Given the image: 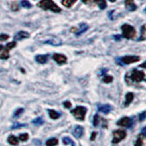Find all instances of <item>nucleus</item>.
Listing matches in <instances>:
<instances>
[{
  "label": "nucleus",
  "instance_id": "1",
  "mask_svg": "<svg viewBox=\"0 0 146 146\" xmlns=\"http://www.w3.org/2000/svg\"><path fill=\"white\" fill-rule=\"evenodd\" d=\"M38 6L40 8L45 9V10H51L55 13H58L61 11L60 7H58L56 3L53 2L52 0H42L38 4Z\"/></svg>",
  "mask_w": 146,
  "mask_h": 146
},
{
  "label": "nucleus",
  "instance_id": "2",
  "mask_svg": "<svg viewBox=\"0 0 146 146\" xmlns=\"http://www.w3.org/2000/svg\"><path fill=\"white\" fill-rule=\"evenodd\" d=\"M121 30H122V36L127 39H131L135 36L136 30L132 26L129 24H124L121 26Z\"/></svg>",
  "mask_w": 146,
  "mask_h": 146
},
{
  "label": "nucleus",
  "instance_id": "3",
  "mask_svg": "<svg viewBox=\"0 0 146 146\" xmlns=\"http://www.w3.org/2000/svg\"><path fill=\"white\" fill-rule=\"evenodd\" d=\"M71 113L74 115V117L77 120L83 121L87 113V108L84 106H78L73 111H71Z\"/></svg>",
  "mask_w": 146,
  "mask_h": 146
},
{
  "label": "nucleus",
  "instance_id": "4",
  "mask_svg": "<svg viewBox=\"0 0 146 146\" xmlns=\"http://www.w3.org/2000/svg\"><path fill=\"white\" fill-rule=\"evenodd\" d=\"M127 135L125 131L122 130H117L113 131V140H112V143H119L120 141H121L123 139L125 138Z\"/></svg>",
  "mask_w": 146,
  "mask_h": 146
},
{
  "label": "nucleus",
  "instance_id": "5",
  "mask_svg": "<svg viewBox=\"0 0 146 146\" xmlns=\"http://www.w3.org/2000/svg\"><path fill=\"white\" fill-rule=\"evenodd\" d=\"M144 78H145V74L143 71L133 70L131 74V79L136 82H141V81L144 80Z\"/></svg>",
  "mask_w": 146,
  "mask_h": 146
},
{
  "label": "nucleus",
  "instance_id": "6",
  "mask_svg": "<svg viewBox=\"0 0 146 146\" xmlns=\"http://www.w3.org/2000/svg\"><path fill=\"white\" fill-rule=\"evenodd\" d=\"M140 59H141V58L139 56H125V57H122L121 58H120V60L121 61V63L129 65V64L139 61Z\"/></svg>",
  "mask_w": 146,
  "mask_h": 146
},
{
  "label": "nucleus",
  "instance_id": "7",
  "mask_svg": "<svg viewBox=\"0 0 146 146\" xmlns=\"http://www.w3.org/2000/svg\"><path fill=\"white\" fill-rule=\"evenodd\" d=\"M117 125L130 128L132 125V120H131V118H129V117H123V118H121V120L117 122Z\"/></svg>",
  "mask_w": 146,
  "mask_h": 146
},
{
  "label": "nucleus",
  "instance_id": "8",
  "mask_svg": "<svg viewBox=\"0 0 146 146\" xmlns=\"http://www.w3.org/2000/svg\"><path fill=\"white\" fill-rule=\"evenodd\" d=\"M53 58H54L55 61L58 62V64H60V65H62V64H65L67 62V57L64 56L63 54L55 53L53 55Z\"/></svg>",
  "mask_w": 146,
  "mask_h": 146
},
{
  "label": "nucleus",
  "instance_id": "9",
  "mask_svg": "<svg viewBox=\"0 0 146 146\" xmlns=\"http://www.w3.org/2000/svg\"><path fill=\"white\" fill-rule=\"evenodd\" d=\"M83 133H84L83 127L80 126V125L76 126L74 129H73V131H72V134L74 135V137H76V138H78V139L83 136Z\"/></svg>",
  "mask_w": 146,
  "mask_h": 146
},
{
  "label": "nucleus",
  "instance_id": "10",
  "mask_svg": "<svg viewBox=\"0 0 146 146\" xmlns=\"http://www.w3.org/2000/svg\"><path fill=\"white\" fill-rule=\"evenodd\" d=\"M29 38V34L27 33V31H19L14 36V41L15 40H22V39H25Z\"/></svg>",
  "mask_w": 146,
  "mask_h": 146
},
{
  "label": "nucleus",
  "instance_id": "11",
  "mask_svg": "<svg viewBox=\"0 0 146 146\" xmlns=\"http://www.w3.org/2000/svg\"><path fill=\"white\" fill-rule=\"evenodd\" d=\"M99 111L102 112L104 114H108L110 111H111V106L109 104H103V105H99L98 106Z\"/></svg>",
  "mask_w": 146,
  "mask_h": 146
},
{
  "label": "nucleus",
  "instance_id": "12",
  "mask_svg": "<svg viewBox=\"0 0 146 146\" xmlns=\"http://www.w3.org/2000/svg\"><path fill=\"white\" fill-rule=\"evenodd\" d=\"M125 5H126V8L129 11L136 10V6H135L133 0H125Z\"/></svg>",
  "mask_w": 146,
  "mask_h": 146
},
{
  "label": "nucleus",
  "instance_id": "13",
  "mask_svg": "<svg viewBox=\"0 0 146 146\" xmlns=\"http://www.w3.org/2000/svg\"><path fill=\"white\" fill-rule=\"evenodd\" d=\"M48 55H38V56H36L35 58L36 61L40 64H45L48 61Z\"/></svg>",
  "mask_w": 146,
  "mask_h": 146
},
{
  "label": "nucleus",
  "instance_id": "14",
  "mask_svg": "<svg viewBox=\"0 0 146 146\" xmlns=\"http://www.w3.org/2000/svg\"><path fill=\"white\" fill-rule=\"evenodd\" d=\"M88 27H89V26L87 25V24H85V23H82V24H80V27H79V30H76L75 31L76 36L81 35L82 33H83V32H85L87 29H88Z\"/></svg>",
  "mask_w": 146,
  "mask_h": 146
},
{
  "label": "nucleus",
  "instance_id": "15",
  "mask_svg": "<svg viewBox=\"0 0 146 146\" xmlns=\"http://www.w3.org/2000/svg\"><path fill=\"white\" fill-rule=\"evenodd\" d=\"M7 141H8V143H9V144H11V145H17V144H18V141H19V140H18V138H17L16 136L10 135V136L8 137Z\"/></svg>",
  "mask_w": 146,
  "mask_h": 146
},
{
  "label": "nucleus",
  "instance_id": "16",
  "mask_svg": "<svg viewBox=\"0 0 146 146\" xmlns=\"http://www.w3.org/2000/svg\"><path fill=\"white\" fill-rule=\"evenodd\" d=\"M48 114H49V117L53 119V120H57V119L60 117V113L57 112L56 111H54V110H48Z\"/></svg>",
  "mask_w": 146,
  "mask_h": 146
},
{
  "label": "nucleus",
  "instance_id": "17",
  "mask_svg": "<svg viewBox=\"0 0 146 146\" xmlns=\"http://www.w3.org/2000/svg\"><path fill=\"white\" fill-rule=\"evenodd\" d=\"M133 98H134V95H133V93H131V92H128L127 94H126V97H125V99H126V100H125V106H128L131 102H132V100H133Z\"/></svg>",
  "mask_w": 146,
  "mask_h": 146
},
{
  "label": "nucleus",
  "instance_id": "18",
  "mask_svg": "<svg viewBox=\"0 0 146 146\" xmlns=\"http://www.w3.org/2000/svg\"><path fill=\"white\" fill-rule=\"evenodd\" d=\"M58 144V140L56 138H51L48 139L46 141V146H56Z\"/></svg>",
  "mask_w": 146,
  "mask_h": 146
},
{
  "label": "nucleus",
  "instance_id": "19",
  "mask_svg": "<svg viewBox=\"0 0 146 146\" xmlns=\"http://www.w3.org/2000/svg\"><path fill=\"white\" fill-rule=\"evenodd\" d=\"M44 43L46 44H49V45H53V46H60L62 42L59 39H52V40H47L45 41Z\"/></svg>",
  "mask_w": 146,
  "mask_h": 146
},
{
  "label": "nucleus",
  "instance_id": "20",
  "mask_svg": "<svg viewBox=\"0 0 146 146\" xmlns=\"http://www.w3.org/2000/svg\"><path fill=\"white\" fill-rule=\"evenodd\" d=\"M94 2L98 5L100 9H105L107 7V4L105 0H94Z\"/></svg>",
  "mask_w": 146,
  "mask_h": 146
},
{
  "label": "nucleus",
  "instance_id": "21",
  "mask_svg": "<svg viewBox=\"0 0 146 146\" xmlns=\"http://www.w3.org/2000/svg\"><path fill=\"white\" fill-rule=\"evenodd\" d=\"M77 0H62V5L66 7H71L72 5L74 4Z\"/></svg>",
  "mask_w": 146,
  "mask_h": 146
},
{
  "label": "nucleus",
  "instance_id": "22",
  "mask_svg": "<svg viewBox=\"0 0 146 146\" xmlns=\"http://www.w3.org/2000/svg\"><path fill=\"white\" fill-rule=\"evenodd\" d=\"M143 138H144L143 135H141V134L139 135L138 138H137V140H136V141H135L134 145L135 146H143Z\"/></svg>",
  "mask_w": 146,
  "mask_h": 146
},
{
  "label": "nucleus",
  "instance_id": "23",
  "mask_svg": "<svg viewBox=\"0 0 146 146\" xmlns=\"http://www.w3.org/2000/svg\"><path fill=\"white\" fill-rule=\"evenodd\" d=\"M63 143L65 145L71 144L72 146H75V143L70 138V137H64V138H63Z\"/></svg>",
  "mask_w": 146,
  "mask_h": 146
},
{
  "label": "nucleus",
  "instance_id": "24",
  "mask_svg": "<svg viewBox=\"0 0 146 146\" xmlns=\"http://www.w3.org/2000/svg\"><path fill=\"white\" fill-rule=\"evenodd\" d=\"M20 4H21V6L25 8H31L32 7V5L30 4L29 1H27V0H22V1L20 2Z\"/></svg>",
  "mask_w": 146,
  "mask_h": 146
},
{
  "label": "nucleus",
  "instance_id": "25",
  "mask_svg": "<svg viewBox=\"0 0 146 146\" xmlns=\"http://www.w3.org/2000/svg\"><path fill=\"white\" fill-rule=\"evenodd\" d=\"M32 122H33V124H36V125H41V124H43L44 121L41 117H38L36 119H35V120L32 121Z\"/></svg>",
  "mask_w": 146,
  "mask_h": 146
},
{
  "label": "nucleus",
  "instance_id": "26",
  "mask_svg": "<svg viewBox=\"0 0 146 146\" xmlns=\"http://www.w3.org/2000/svg\"><path fill=\"white\" fill-rule=\"evenodd\" d=\"M23 112H24V109H23V108H19V109H17L15 112H14V115L13 116H14V118H17L19 115H21Z\"/></svg>",
  "mask_w": 146,
  "mask_h": 146
},
{
  "label": "nucleus",
  "instance_id": "27",
  "mask_svg": "<svg viewBox=\"0 0 146 146\" xmlns=\"http://www.w3.org/2000/svg\"><path fill=\"white\" fill-rule=\"evenodd\" d=\"M146 36H145V25H143L141 27V38H139L140 41H143V40H145Z\"/></svg>",
  "mask_w": 146,
  "mask_h": 146
},
{
  "label": "nucleus",
  "instance_id": "28",
  "mask_svg": "<svg viewBox=\"0 0 146 146\" xmlns=\"http://www.w3.org/2000/svg\"><path fill=\"white\" fill-rule=\"evenodd\" d=\"M100 121V116L98 115V114H96V115L94 116V119H93V125H94L95 127H97V126L99 125Z\"/></svg>",
  "mask_w": 146,
  "mask_h": 146
},
{
  "label": "nucleus",
  "instance_id": "29",
  "mask_svg": "<svg viewBox=\"0 0 146 146\" xmlns=\"http://www.w3.org/2000/svg\"><path fill=\"white\" fill-rule=\"evenodd\" d=\"M102 80L105 83H110V82H111L113 80V78L111 76H104L102 78Z\"/></svg>",
  "mask_w": 146,
  "mask_h": 146
},
{
  "label": "nucleus",
  "instance_id": "30",
  "mask_svg": "<svg viewBox=\"0 0 146 146\" xmlns=\"http://www.w3.org/2000/svg\"><path fill=\"white\" fill-rule=\"evenodd\" d=\"M27 139H29V134L27 133H22L19 135V137H18V140H20L22 141H27Z\"/></svg>",
  "mask_w": 146,
  "mask_h": 146
},
{
  "label": "nucleus",
  "instance_id": "31",
  "mask_svg": "<svg viewBox=\"0 0 146 146\" xmlns=\"http://www.w3.org/2000/svg\"><path fill=\"white\" fill-rule=\"evenodd\" d=\"M16 45H17V44H16L15 41H13V42H10V43H7V46H6V48L9 51L10 49H12V48H15V47H16Z\"/></svg>",
  "mask_w": 146,
  "mask_h": 146
},
{
  "label": "nucleus",
  "instance_id": "32",
  "mask_svg": "<svg viewBox=\"0 0 146 146\" xmlns=\"http://www.w3.org/2000/svg\"><path fill=\"white\" fill-rule=\"evenodd\" d=\"M8 57H9V55H8V50L6 48V49H5L4 53L0 55V58H2V59H7V58H8Z\"/></svg>",
  "mask_w": 146,
  "mask_h": 146
},
{
  "label": "nucleus",
  "instance_id": "33",
  "mask_svg": "<svg viewBox=\"0 0 146 146\" xmlns=\"http://www.w3.org/2000/svg\"><path fill=\"white\" fill-rule=\"evenodd\" d=\"M18 8H19V7H18V5H17V2H13L11 4V9L13 11H17Z\"/></svg>",
  "mask_w": 146,
  "mask_h": 146
},
{
  "label": "nucleus",
  "instance_id": "34",
  "mask_svg": "<svg viewBox=\"0 0 146 146\" xmlns=\"http://www.w3.org/2000/svg\"><path fill=\"white\" fill-rule=\"evenodd\" d=\"M8 38H9V36L7 34H0V41H5L8 39Z\"/></svg>",
  "mask_w": 146,
  "mask_h": 146
},
{
  "label": "nucleus",
  "instance_id": "35",
  "mask_svg": "<svg viewBox=\"0 0 146 146\" xmlns=\"http://www.w3.org/2000/svg\"><path fill=\"white\" fill-rule=\"evenodd\" d=\"M25 124H22V123H15L13 126H12V129H17V128H21V127H24Z\"/></svg>",
  "mask_w": 146,
  "mask_h": 146
},
{
  "label": "nucleus",
  "instance_id": "36",
  "mask_svg": "<svg viewBox=\"0 0 146 146\" xmlns=\"http://www.w3.org/2000/svg\"><path fill=\"white\" fill-rule=\"evenodd\" d=\"M145 117H146V111L141 112V113L140 114V115H139V120H140L141 121H144Z\"/></svg>",
  "mask_w": 146,
  "mask_h": 146
},
{
  "label": "nucleus",
  "instance_id": "37",
  "mask_svg": "<svg viewBox=\"0 0 146 146\" xmlns=\"http://www.w3.org/2000/svg\"><path fill=\"white\" fill-rule=\"evenodd\" d=\"M63 105H64V107H65V108L70 109L71 107V102H68V100H67V102H63Z\"/></svg>",
  "mask_w": 146,
  "mask_h": 146
},
{
  "label": "nucleus",
  "instance_id": "38",
  "mask_svg": "<svg viewBox=\"0 0 146 146\" xmlns=\"http://www.w3.org/2000/svg\"><path fill=\"white\" fill-rule=\"evenodd\" d=\"M96 135H97V132L93 131L92 134H91V136H90V141H94L95 138H96Z\"/></svg>",
  "mask_w": 146,
  "mask_h": 146
},
{
  "label": "nucleus",
  "instance_id": "39",
  "mask_svg": "<svg viewBox=\"0 0 146 146\" xmlns=\"http://www.w3.org/2000/svg\"><path fill=\"white\" fill-rule=\"evenodd\" d=\"M146 131V128L144 127V128H143V130H141V135H143V137H145V136H146V131Z\"/></svg>",
  "mask_w": 146,
  "mask_h": 146
},
{
  "label": "nucleus",
  "instance_id": "40",
  "mask_svg": "<svg viewBox=\"0 0 146 146\" xmlns=\"http://www.w3.org/2000/svg\"><path fill=\"white\" fill-rule=\"evenodd\" d=\"M113 38H115V39H117V40H120V38H120V36H114Z\"/></svg>",
  "mask_w": 146,
  "mask_h": 146
},
{
  "label": "nucleus",
  "instance_id": "41",
  "mask_svg": "<svg viewBox=\"0 0 146 146\" xmlns=\"http://www.w3.org/2000/svg\"><path fill=\"white\" fill-rule=\"evenodd\" d=\"M3 48H4L3 46H2V45H0V51H1V50H3Z\"/></svg>",
  "mask_w": 146,
  "mask_h": 146
},
{
  "label": "nucleus",
  "instance_id": "42",
  "mask_svg": "<svg viewBox=\"0 0 146 146\" xmlns=\"http://www.w3.org/2000/svg\"><path fill=\"white\" fill-rule=\"evenodd\" d=\"M89 0H82V2H84V3H88Z\"/></svg>",
  "mask_w": 146,
  "mask_h": 146
},
{
  "label": "nucleus",
  "instance_id": "43",
  "mask_svg": "<svg viewBox=\"0 0 146 146\" xmlns=\"http://www.w3.org/2000/svg\"><path fill=\"white\" fill-rule=\"evenodd\" d=\"M110 1H111V2H115L116 0H110Z\"/></svg>",
  "mask_w": 146,
  "mask_h": 146
}]
</instances>
